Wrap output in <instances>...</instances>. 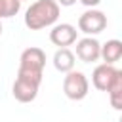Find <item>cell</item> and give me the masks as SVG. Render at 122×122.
<instances>
[{"mask_svg":"<svg viewBox=\"0 0 122 122\" xmlns=\"http://www.w3.org/2000/svg\"><path fill=\"white\" fill-rule=\"evenodd\" d=\"M59 19V4L55 0H36L25 11V25L30 30L51 27Z\"/></svg>","mask_w":122,"mask_h":122,"instance_id":"1","label":"cell"},{"mask_svg":"<svg viewBox=\"0 0 122 122\" xmlns=\"http://www.w3.org/2000/svg\"><path fill=\"white\" fill-rule=\"evenodd\" d=\"M63 92H65V95H67L69 99H72V101L84 99V97L88 95V92H90V82H88L86 74L80 72V71H74V69L69 71V72H65Z\"/></svg>","mask_w":122,"mask_h":122,"instance_id":"2","label":"cell"},{"mask_svg":"<svg viewBox=\"0 0 122 122\" xmlns=\"http://www.w3.org/2000/svg\"><path fill=\"white\" fill-rule=\"evenodd\" d=\"M105 27H107V15L99 10H88L78 17V29L88 36L103 32Z\"/></svg>","mask_w":122,"mask_h":122,"instance_id":"3","label":"cell"},{"mask_svg":"<svg viewBox=\"0 0 122 122\" xmlns=\"http://www.w3.org/2000/svg\"><path fill=\"white\" fill-rule=\"evenodd\" d=\"M44 67H46V53H44V50H40L36 46H30V48L23 50V53L19 57V69L44 72Z\"/></svg>","mask_w":122,"mask_h":122,"instance_id":"4","label":"cell"},{"mask_svg":"<svg viewBox=\"0 0 122 122\" xmlns=\"http://www.w3.org/2000/svg\"><path fill=\"white\" fill-rule=\"evenodd\" d=\"M76 36H78V30L76 27H72L71 23H59L55 25L51 30H50V40L51 44L59 46V48H69L71 44L76 42Z\"/></svg>","mask_w":122,"mask_h":122,"instance_id":"5","label":"cell"},{"mask_svg":"<svg viewBox=\"0 0 122 122\" xmlns=\"http://www.w3.org/2000/svg\"><path fill=\"white\" fill-rule=\"evenodd\" d=\"M116 74H118V69H116L114 65L101 63V65H97V67L93 69V72H92V84H93L99 92H107Z\"/></svg>","mask_w":122,"mask_h":122,"instance_id":"6","label":"cell"},{"mask_svg":"<svg viewBox=\"0 0 122 122\" xmlns=\"http://www.w3.org/2000/svg\"><path fill=\"white\" fill-rule=\"evenodd\" d=\"M38 88H40V84L17 76L15 82H13L11 92H13V97H15L17 101H21V103H30V101L36 99V95H38Z\"/></svg>","mask_w":122,"mask_h":122,"instance_id":"7","label":"cell"},{"mask_svg":"<svg viewBox=\"0 0 122 122\" xmlns=\"http://www.w3.org/2000/svg\"><path fill=\"white\" fill-rule=\"evenodd\" d=\"M99 53H101V44L92 38V36H86L82 40H76V57L84 63H93L99 59Z\"/></svg>","mask_w":122,"mask_h":122,"instance_id":"8","label":"cell"},{"mask_svg":"<svg viewBox=\"0 0 122 122\" xmlns=\"http://www.w3.org/2000/svg\"><path fill=\"white\" fill-rule=\"evenodd\" d=\"M99 57H101L105 63H109V65H114V63L120 61V57H122V42L116 40V38L107 40V42L101 46Z\"/></svg>","mask_w":122,"mask_h":122,"instance_id":"9","label":"cell"},{"mask_svg":"<svg viewBox=\"0 0 122 122\" xmlns=\"http://www.w3.org/2000/svg\"><path fill=\"white\" fill-rule=\"evenodd\" d=\"M74 53L69 50V48H59L55 53H53V67L59 71V72H69L74 69Z\"/></svg>","mask_w":122,"mask_h":122,"instance_id":"10","label":"cell"},{"mask_svg":"<svg viewBox=\"0 0 122 122\" xmlns=\"http://www.w3.org/2000/svg\"><path fill=\"white\" fill-rule=\"evenodd\" d=\"M107 93H109L111 105H112L116 111H120V109H122V71H118V74H116L114 80L111 82Z\"/></svg>","mask_w":122,"mask_h":122,"instance_id":"11","label":"cell"},{"mask_svg":"<svg viewBox=\"0 0 122 122\" xmlns=\"http://www.w3.org/2000/svg\"><path fill=\"white\" fill-rule=\"evenodd\" d=\"M21 10V0H0V19L13 17Z\"/></svg>","mask_w":122,"mask_h":122,"instance_id":"12","label":"cell"},{"mask_svg":"<svg viewBox=\"0 0 122 122\" xmlns=\"http://www.w3.org/2000/svg\"><path fill=\"white\" fill-rule=\"evenodd\" d=\"M17 76L27 78V80H32V82H36V84H40V82H42V72H34V71H25V69H19V71H17Z\"/></svg>","mask_w":122,"mask_h":122,"instance_id":"13","label":"cell"},{"mask_svg":"<svg viewBox=\"0 0 122 122\" xmlns=\"http://www.w3.org/2000/svg\"><path fill=\"white\" fill-rule=\"evenodd\" d=\"M80 2H82L86 8H95V6H99L101 0H80Z\"/></svg>","mask_w":122,"mask_h":122,"instance_id":"14","label":"cell"},{"mask_svg":"<svg viewBox=\"0 0 122 122\" xmlns=\"http://www.w3.org/2000/svg\"><path fill=\"white\" fill-rule=\"evenodd\" d=\"M55 2H57L59 6H72L76 0H55Z\"/></svg>","mask_w":122,"mask_h":122,"instance_id":"15","label":"cell"},{"mask_svg":"<svg viewBox=\"0 0 122 122\" xmlns=\"http://www.w3.org/2000/svg\"><path fill=\"white\" fill-rule=\"evenodd\" d=\"M0 34H2V21H0Z\"/></svg>","mask_w":122,"mask_h":122,"instance_id":"16","label":"cell"},{"mask_svg":"<svg viewBox=\"0 0 122 122\" xmlns=\"http://www.w3.org/2000/svg\"><path fill=\"white\" fill-rule=\"evenodd\" d=\"M21 2H23V0H21Z\"/></svg>","mask_w":122,"mask_h":122,"instance_id":"17","label":"cell"}]
</instances>
